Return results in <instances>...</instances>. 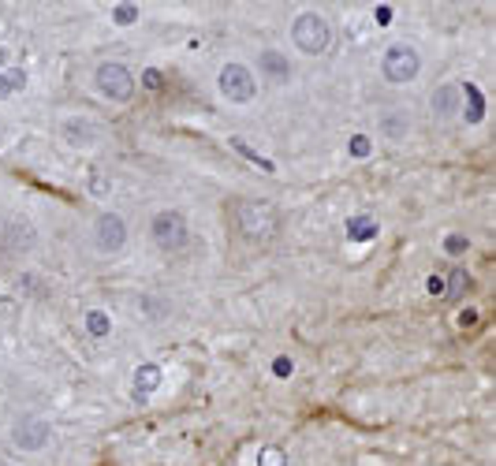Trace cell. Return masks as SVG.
<instances>
[{
	"mask_svg": "<svg viewBox=\"0 0 496 466\" xmlns=\"http://www.w3.org/2000/svg\"><path fill=\"white\" fill-rule=\"evenodd\" d=\"M272 373H277V377H291V358L280 355L277 362H272Z\"/></svg>",
	"mask_w": 496,
	"mask_h": 466,
	"instance_id": "25",
	"label": "cell"
},
{
	"mask_svg": "<svg viewBox=\"0 0 496 466\" xmlns=\"http://www.w3.org/2000/svg\"><path fill=\"white\" fill-rule=\"evenodd\" d=\"M135 19H138V4H120V8L112 11V23H116V27H131Z\"/></svg>",
	"mask_w": 496,
	"mask_h": 466,
	"instance_id": "21",
	"label": "cell"
},
{
	"mask_svg": "<svg viewBox=\"0 0 496 466\" xmlns=\"http://www.w3.org/2000/svg\"><path fill=\"white\" fill-rule=\"evenodd\" d=\"M90 243H94V250L101 257L123 254V247H127V220L120 213H112V209L97 213L94 224H90Z\"/></svg>",
	"mask_w": 496,
	"mask_h": 466,
	"instance_id": "5",
	"label": "cell"
},
{
	"mask_svg": "<svg viewBox=\"0 0 496 466\" xmlns=\"http://www.w3.org/2000/svg\"><path fill=\"white\" fill-rule=\"evenodd\" d=\"M444 250H448L452 257H463L470 250V239L466 235H448V239H444Z\"/></svg>",
	"mask_w": 496,
	"mask_h": 466,
	"instance_id": "23",
	"label": "cell"
},
{
	"mask_svg": "<svg viewBox=\"0 0 496 466\" xmlns=\"http://www.w3.org/2000/svg\"><path fill=\"white\" fill-rule=\"evenodd\" d=\"M258 68H261V79H265L269 86H287L291 82V63H287V56L277 53V49H261Z\"/></svg>",
	"mask_w": 496,
	"mask_h": 466,
	"instance_id": "11",
	"label": "cell"
},
{
	"mask_svg": "<svg viewBox=\"0 0 496 466\" xmlns=\"http://www.w3.org/2000/svg\"><path fill=\"white\" fill-rule=\"evenodd\" d=\"M459 90H463V94L470 97V109H466V123H478L481 116H485V97H481V90H478V86H470V82H466V86H459Z\"/></svg>",
	"mask_w": 496,
	"mask_h": 466,
	"instance_id": "16",
	"label": "cell"
},
{
	"mask_svg": "<svg viewBox=\"0 0 496 466\" xmlns=\"http://www.w3.org/2000/svg\"><path fill=\"white\" fill-rule=\"evenodd\" d=\"M157 388H161V366H157V362H142V366L135 369V384H131L135 403H146Z\"/></svg>",
	"mask_w": 496,
	"mask_h": 466,
	"instance_id": "13",
	"label": "cell"
},
{
	"mask_svg": "<svg viewBox=\"0 0 496 466\" xmlns=\"http://www.w3.org/2000/svg\"><path fill=\"white\" fill-rule=\"evenodd\" d=\"M459 105H463V97H459V86L455 82H440L433 90V97H429V109H433V116L440 123L455 120V116H459Z\"/></svg>",
	"mask_w": 496,
	"mask_h": 466,
	"instance_id": "12",
	"label": "cell"
},
{
	"mask_svg": "<svg viewBox=\"0 0 496 466\" xmlns=\"http://www.w3.org/2000/svg\"><path fill=\"white\" fill-rule=\"evenodd\" d=\"M86 190L94 194V198H104V194H109L112 187H109V179H101V176H97V179H94V187H86Z\"/></svg>",
	"mask_w": 496,
	"mask_h": 466,
	"instance_id": "27",
	"label": "cell"
},
{
	"mask_svg": "<svg viewBox=\"0 0 496 466\" xmlns=\"http://www.w3.org/2000/svg\"><path fill=\"white\" fill-rule=\"evenodd\" d=\"M60 142L71 149H94L101 142V123L94 116H63L60 120Z\"/></svg>",
	"mask_w": 496,
	"mask_h": 466,
	"instance_id": "9",
	"label": "cell"
},
{
	"mask_svg": "<svg viewBox=\"0 0 496 466\" xmlns=\"http://www.w3.org/2000/svg\"><path fill=\"white\" fill-rule=\"evenodd\" d=\"M231 149H235V153H243V157H246V161H254L258 168H265V172H272V161H269V157H261V153H254V149H250V146H246V142H243V138H231Z\"/></svg>",
	"mask_w": 496,
	"mask_h": 466,
	"instance_id": "19",
	"label": "cell"
},
{
	"mask_svg": "<svg viewBox=\"0 0 496 466\" xmlns=\"http://www.w3.org/2000/svg\"><path fill=\"white\" fill-rule=\"evenodd\" d=\"M291 45L306 56H321L332 45V23L321 11H298L291 19Z\"/></svg>",
	"mask_w": 496,
	"mask_h": 466,
	"instance_id": "2",
	"label": "cell"
},
{
	"mask_svg": "<svg viewBox=\"0 0 496 466\" xmlns=\"http://www.w3.org/2000/svg\"><path fill=\"white\" fill-rule=\"evenodd\" d=\"M19 295H26L30 302H49V283L42 280V273H23L19 276Z\"/></svg>",
	"mask_w": 496,
	"mask_h": 466,
	"instance_id": "15",
	"label": "cell"
},
{
	"mask_svg": "<svg viewBox=\"0 0 496 466\" xmlns=\"http://www.w3.org/2000/svg\"><path fill=\"white\" fill-rule=\"evenodd\" d=\"M418 71H422V56H418V49L407 45V42H396L385 49L381 56V75L392 82V86H407L418 79Z\"/></svg>",
	"mask_w": 496,
	"mask_h": 466,
	"instance_id": "6",
	"label": "cell"
},
{
	"mask_svg": "<svg viewBox=\"0 0 496 466\" xmlns=\"http://www.w3.org/2000/svg\"><path fill=\"white\" fill-rule=\"evenodd\" d=\"M258 466H287V455H284L280 448H265V451H261V462H258Z\"/></svg>",
	"mask_w": 496,
	"mask_h": 466,
	"instance_id": "24",
	"label": "cell"
},
{
	"mask_svg": "<svg viewBox=\"0 0 496 466\" xmlns=\"http://www.w3.org/2000/svg\"><path fill=\"white\" fill-rule=\"evenodd\" d=\"M190 239V228H187V213L183 209H161L150 220V243L164 254H176L187 247Z\"/></svg>",
	"mask_w": 496,
	"mask_h": 466,
	"instance_id": "3",
	"label": "cell"
},
{
	"mask_svg": "<svg viewBox=\"0 0 496 466\" xmlns=\"http://www.w3.org/2000/svg\"><path fill=\"white\" fill-rule=\"evenodd\" d=\"M217 86H220V94H224V101H231V105H250V101L258 97L254 71L246 68V63H239V60H228L224 68H220Z\"/></svg>",
	"mask_w": 496,
	"mask_h": 466,
	"instance_id": "8",
	"label": "cell"
},
{
	"mask_svg": "<svg viewBox=\"0 0 496 466\" xmlns=\"http://www.w3.org/2000/svg\"><path fill=\"white\" fill-rule=\"evenodd\" d=\"M381 135H385V142H403V138L411 135V116L403 112V109L385 112L381 116Z\"/></svg>",
	"mask_w": 496,
	"mask_h": 466,
	"instance_id": "14",
	"label": "cell"
},
{
	"mask_svg": "<svg viewBox=\"0 0 496 466\" xmlns=\"http://www.w3.org/2000/svg\"><path fill=\"white\" fill-rule=\"evenodd\" d=\"M370 149H373V142L365 138V135H355V138L347 142V153H351L355 161H365V157H370Z\"/></svg>",
	"mask_w": 496,
	"mask_h": 466,
	"instance_id": "20",
	"label": "cell"
},
{
	"mask_svg": "<svg viewBox=\"0 0 496 466\" xmlns=\"http://www.w3.org/2000/svg\"><path fill=\"white\" fill-rule=\"evenodd\" d=\"M0 243H4L8 254H30L37 247V228L23 213H11L4 224H0Z\"/></svg>",
	"mask_w": 496,
	"mask_h": 466,
	"instance_id": "10",
	"label": "cell"
},
{
	"mask_svg": "<svg viewBox=\"0 0 496 466\" xmlns=\"http://www.w3.org/2000/svg\"><path fill=\"white\" fill-rule=\"evenodd\" d=\"M351 235H355V239H370L373 235V231H377V224H373V220L370 216H362V220H351Z\"/></svg>",
	"mask_w": 496,
	"mask_h": 466,
	"instance_id": "22",
	"label": "cell"
},
{
	"mask_svg": "<svg viewBox=\"0 0 496 466\" xmlns=\"http://www.w3.org/2000/svg\"><path fill=\"white\" fill-rule=\"evenodd\" d=\"M466 283H470V280H466V273H452V291H448V299H455V295H459V291L466 288Z\"/></svg>",
	"mask_w": 496,
	"mask_h": 466,
	"instance_id": "26",
	"label": "cell"
},
{
	"mask_svg": "<svg viewBox=\"0 0 496 466\" xmlns=\"http://www.w3.org/2000/svg\"><path fill=\"white\" fill-rule=\"evenodd\" d=\"M280 228V216H277V205L265 202V198H243L235 202V235L250 247H261L277 235Z\"/></svg>",
	"mask_w": 496,
	"mask_h": 466,
	"instance_id": "1",
	"label": "cell"
},
{
	"mask_svg": "<svg viewBox=\"0 0 496 466\" xmlns=\"http://www.w3.org/2000/svg\"><path fill=\"white\" fill-rule=\"evenodd\" d=\"M94 90L104 101H112V105H127V101L135 97V75H131L127 63L104 60L94 71Z\"/></svg>",
	"mask_w": 496,
	"mask_h": 466,
	"instance_id": "4",
	"label": "cell"
},
{
	"mask_svg": "<svg viewBox=\"0 0 496 466\" xmlns=\"http://www.w3.org/2000/svg\"><path fill=\"white\" fill-rule=\"evenodd\" d=\"M86 329H90V336H109L112 332V321H109V314H101V309H90L86 314Z\"/></svg>",
	"mask_w": 496,
	"mask_h": 466,
	"instance_id": "18",
	"label": "cell"
},
{
	"mask_svg": "<svg viewBox=\"0 0 496 466\" xmlns=\"http://www.w3.org/2000/svg\"><path fill=\"white\" fill-rule=\"evenodd\" d=\"M172 314V306H168V299H157V295H142V317L150 321H161Z\"/></svg>",
	"mask_w": 496,
	"mask_h": 466,
	"instance_id": "17",
	"label": "cell"
},
{
	"mask_svg": "<svg viewBox=\"0 0 496 466\" xmlns=\"http://www.w3.org/2000/svg\"><path fill=\"white\" fill-rule=\"evenodd\" d=\"M11 444L16 451H26V455H37L52 444V422L42 418V414H19L11 422Z\"/></svg>",
	"mask_w": 496,
	"mask_h": 466,
	"instance_id": "7",
	"label": "cell"
}]
</instances>
